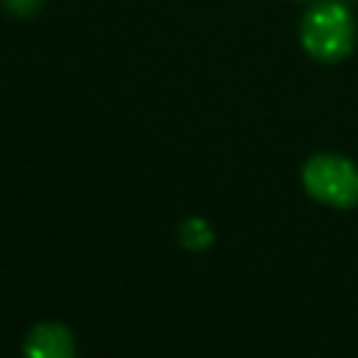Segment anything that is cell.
<instances>
[{
  "mask_svg": "<svg viewBox=\"0 0 358 358\" xmlns=\"http://www.w3.org/2000/svg\"><path fill=\"white\" fill-rule=\"evenodd\" d=\"M22 352L25 358H76V341L64 324L42 322L28 333Z\"/></svg>",
  "mask_w": 358,
  "mask_h": 358,
  "instance_id": "3",
  "label": "cell"
},
{
  "mask_svg": "<svg viewBox=\"0 0 358 358\" xmlns=\"http://www.w3.org/2000/svg\"><path fill=\"white\" fill-rule=\"evenodd\" d=\"M352 36H355L352 17L336 0H324L313 6L302 20V45L319 62L344 59L352 48Z\"/></svg>",
  "mask_w": 358,
  "mask_h": 358,
  "instance_id": "1",
  "label": "cell"
},
{
  "mask_svg": "<svg viewBox=\"0 0 358 358\" xmlns=\"http://www.w3.org/2000/svg\"><path fill=\"white\" fill-rule=\"evenodd\" d=\"M302 185L316 201L327 207L347 210L358 204V168L344 157L319 154L308 159L302 168Z\"/></svg>",
  "mask_w": 358,
  "mask_h": 358,
  "instance_id": "2",
  "label": "cell"
},
{
  "mask_svg": "<svg viewBox=\"0 0 358 358\" xmlns=\"http://www.w3.org/2000/svg\"><path fill=\"white\" fill-rule=\"evenodd\" d=\"M179 238H182V243L187 249H196V252L199 249H207L213 243V232H210L207 221H201V218H187L179 227Z\"/></svg>",
  "mask_w": 358,
  "mask_h": 358,
  "instance_id": "4",
  "label": "cell"
},
{
  "mask_svg": "<svg viewBox=\"0 0 358 358\" xmlns=\"http://www.w3.org/2000/svg\"><path fill=\"white\" fill-rule=\"evenodd\" d=\"M3 6H6L11 14H17V17H31V14L39 11L42 0H3Z\"/></svg>",
  "mask_w": 358,
  "mask_h": 358,
  "instance_id": "5",
  "label": "cell"
}]
</instances>
